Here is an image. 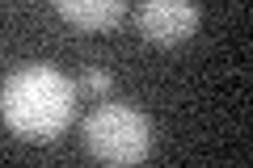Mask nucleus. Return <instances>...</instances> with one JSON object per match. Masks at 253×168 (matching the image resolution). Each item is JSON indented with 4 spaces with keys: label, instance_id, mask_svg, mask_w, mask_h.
<instances>
[{
    "label": "nucleus",
    "instance_id": "nucleus-1",
    "mask_svg": "<svg viewBox=\"0 0 253 168\" xmlns=\"http://www.w3.org/2000/svg\"><path fill=\"white\" fill-rule=\"evenodd\" d=\"M76 84L46 63H30L4 76L0 84V118L17 139L46 143L72 122Z\"/></svg>",
    "mask_w": 253,
    "mask_h": 168
},
{
    "label": "nucleus",
    "instance_id": "nucleus-2",
    "mask_svg": "<svg viewBox=\"0 0 253 168\" xmlns=\"http://www.w3.org/2000/svg\"><path fill=\"white\" fill-rule=\"evenodd\" d=\"M84 147L101 164H139L152 147L148 118L131 105H97L84 118Z\"/></svg>",
    "mask_w": 253,
    "mask_h": 168
},
{
    "label": "nucleus",
    "instance_id": "nucleus-3",
    "mask_svg": "<svg viewBox=\"0 0 253 168\" xmlns=\"http://www.w3.org/2000/svg\"><path fill=\"white\" fill-rule=\"evenodd\" d=\"M199 26L194 0H144L139 4V34L152 46H177Z\"/></svg>",
    "mask_w": 253,
    "mask_h": 168
},
{
    "label": "nucleus",
    "instance_id": "nucleus-4",
    "mask_svg": "<svg viewBox=\"0 0 253 168\" xmlns=\"http://www.w3.org/2000/svg\"><path fill=\"white\" fill-rule=\"evenodd\" d=\"M123 4L126 0H55L63 21H72L81 30H106L123 17Z\"/></svg>",
    "mask_w": 253,
    "mask_h": 168
},
{
    "label": "nucleus",
    "instance_id": "nucleus-5",
    "mask_svg": "<svg viewBox=\"0 0 253 168\" xmlns=\"http://www.w3.org/2000/svg\"><path fill=\"white\" fill-rule=\"evenodd\" d=\"M81 93H89V97H106L110 93V71H84V80H81Z\"/></svg>",
    "mask_w": 253,
    "mask_h": 168
}]
</instances>
